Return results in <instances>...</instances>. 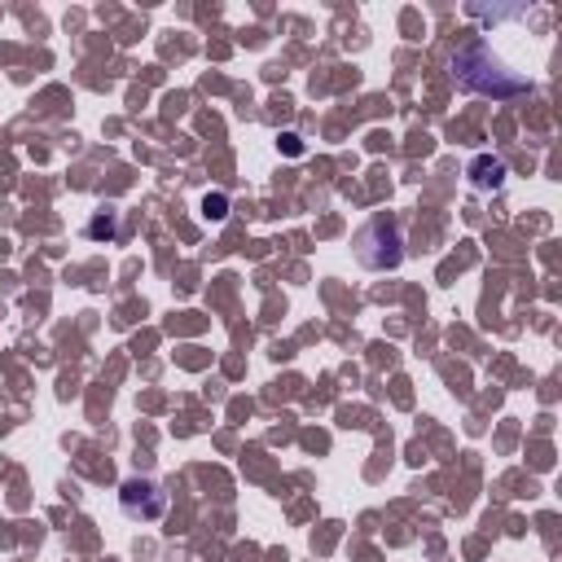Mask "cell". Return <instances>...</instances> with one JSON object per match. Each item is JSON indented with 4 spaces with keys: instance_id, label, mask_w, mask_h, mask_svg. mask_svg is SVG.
Returning <instances> with one entry per match:
<instances>
[{
    "instance_id": "cell-1",
    "label": "cell",
    "mask_w": 562,
    "mask_h": 562,
    "mask_svg": "<svg viewBox=\"0 0 562 562\" xmlns=\"http://www.w3.org/2000/svg\"><path fill=\"white\" fill-rule=\"evenodd\" d=\"M452 70H457L461 88H470V92H492V97L527 92V79L514 75V70H505V66L487 53V44H483L479 35H470V40L452 53Z\"/></svg>"
},
{
    "instance_id": "cell-2",
    "label": "cell",
    "mask_w": 562,
    "mask_h": 562,
    "mask_svg": "<svg viewBox=\"0 0 562 562\" xmlns=\"http://www.w3.org/2000/svg\"><path fill=\"white\" fill-rule=\"evenodd\" d=\"M119 505L127 518H140V522H154L162 509H167V492L154 483V479H127L123 492H119Z\"/></svg>"
},
{
    "instance_id": "cell-3",
    "label": "cell",
    "mask_w": 562,
    "mask_h": 562,
    "mask_svg": "<svg viewBox=\"0 0 562 562\" xmlns=\"http://www.w3.org/2000/svg\"><path fill=\"white\" fill-rule=\"evenodd\" d=\"M470 171H474V184H479V189H487V184L496 189V184L505 180V162H501V158H474Z\"/></svg>"
},
{
    "instance_id": "cell-4",
    "label": "cell",
    "mask_w": 562,
    "mask_h": 562,
    "mask_svg": "<svg viewBox=\"0 0 562 562\" xmlns=\"http://www.w3.org/2000/svg\"><path fill=\"white\" fill-rule=\"evenodd\" d=\"M202 211H206V220H224V198L215 193V198H206L202 202Z\"/></svg>"
}]
</instances>
